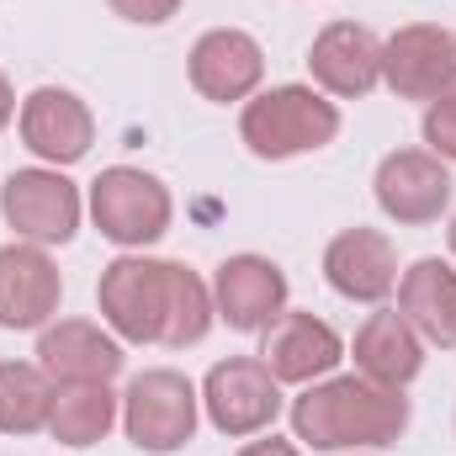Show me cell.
I'll return each instance as SVG.
<instances>
[{
	"label": "cell",
	"mask_w": 456,
	"mask_h": 456,
	"mask_svg": "<svg viewBox=\"0 0 456 456\" xmlns=\"http://www.w3.org/2000/svg\"><path fill=\"white\" fill-rule=\"evenodd\" d=\"M96 308L102 324L122 345H165V350H191L208 340L218 324L213 287L181 265V260H154L143 249H122L96 281Z\"/></svg>",
	"instance_id": "6da1fadb"
},
{
	"label": "cell",
	"mask_w": 456,
	"mask_h": 456,
	"mask_svg": "<svg viewBox=\"0 0 456 456\" xmlns=\"http://www.w3.org/2000/svg\"><path fill=\"white\" fill-rule=\"evenodd\" d=\"M409 419L403 387H382L361 371L308 382L292 398V441L308 452H382L403 441Z\"/></svg>",
	"instance_id": "7a4b0ae2"
},
{
	"label": "cell",
	"mask_w": 456,
	"mask_h": 456,
	"mask_svg": "<svg viewBox=\"0 0 456 456\" xmlns=\"http://www.w3.org/2000/svg\"><path fill=\"white\" fill-rule=\"evenodd\" d=\"M335 138H340V107L319 86H271L239 107V143L271 165L319 154Z\"/></svg>",
	"instance_id": "3957f363"
},
{
	"label": "cell",
	"mask_w": 456,
	"mask_h": 456,
	"mask_svg": "<svg viewBox=\"0 0 456 456\" xmlns=\"http://www.w3.org/2000/svg\"><path fill=\"white\" fill-rule=\"evenodd\" d=\"M86 213H91L96 233L112 239L117 249H149L175 224V197L159 175H149L138 165H107L91 181Z\"/></svg>",
	"instance_id": "277c9868"
},
{
	"label": "cell",
	"mask_w": 456,
	"mask_h": 456,
	"mask_svg": "<svg viewBox=\"0 0 456 456\" xmlns=\"http://www.w3.org/2000/svg\"><path fill=\"white\" fill-rule=\"evenodd\" d=\"M202 387L175 366H149L122 393V430L143 456H170L197 436Z\"/></svg>",
	"instance_id": "5b68a950"
},
{
	"label": "cell",
	"mask_w": 456,
	"mask_h": 456,
	"mask_svg": "<svg viewBox=\"0 0 456 456\" xmlns=\"http://www.w3.org/2000/svg\"><path fill=\"white\" fill-rule=\"evenodd\" d=\"M0 218L16 239L27 244H69L80 233V218H86V197L80 186L53 170V165H27V170H11L5 186H0Z\"/></svg>",
	"instance_id": "8992f818"
},
{
	"label": "cell",
	"mask_w": 456,
	"mask_h": 456,
	"mask_svg": "<svg viewBox=\"0 0 456 456\" xmlns=\"http://www.w3.org/2000/svg\"><path fill=\"white\" fill-rule=\"evenodd\" d=\"M202 409L228 441H255L281 414V382L260 355H228L202 377Z\"/></svg>",
	"instance_id": "52a82bcc"
},
{
	"label": "cell",
	"mask_w": 456,
	"mask_h": 456,
	"mask_svg": "<svg viewBox=\"0 0 456 456\" xmlns=\"http://www.w3.org/2000/svg\"><path fill=\"white\" fill-rule=\"evenodd\" d=\"M452 165L436 159L430 149H393V154H382V165L371 175V197H377L382 218L403 228L441 224V213L452 208Z\"/></svg>",
	"instance_id": "ba28073f"
},
{
	"label": "cell",
	"mask_w": 456,
	"mask_h": 456,
	"mask_svg": "<svg viewBox=\"0 0 456 456\" xmlns=\"http://www.w3.org/2000/svg\"><path fill=\"white\" fill-rule=\"evenodd\" d=\"M213 308H218V319H224L228 330H239V335H265L281 314H287V271L271 260V255H255V249H244V255H228L224 265L213 271Z\"/></svg>",
	"instance_id": "9c48e42d"
},
{
	"label": "cell",
	"mask_w": 456,
	"mask_h": 456,
	"mask_svg": "<svg viewBox=\"0 0 456 456\" xmlns=\"http://www.w3.org/2000/svg\"><path fill=\"white\" fill-rule=\"evenodd\" d=\"M16 133L21 143L37 154V165H53V170H69L91 154L96 143V117L91 107L64 91V86H37L21 96V112H16Z\"/></svg>",
	"instance_id": "30bf717a"
},
{
	"label": "cell",
	"mask_w": 456,
	"mask_h": 456,
	"mask_svg": "<svg viewBox=\"0 0 456 456\" xmlns=\"http://www.w3.org/2000/svg\"><path fill=\"white\" fill-rule=\"evenodd\" d=\"M186 80H191V91L202 96V102H213V107H244L255 91H260V80H265V48H260V37H249L244 27H213V32H202L197 43H191V53H186Z\"/></svg>",
	"instance_id": "8fae6325"
},
{
	"label": "cell",
	"mask_w": 456,
	"mask_h": 456,
	"mask_svg": "<svg viewBox=\"0 0 456 456\" xmlns=\"http://www.w3.org/2000/svg\"><path fill=\"white\" fill-rule=\"evenodd\" d=\"M456 69V32L441 21H409L382 37V86L398 102H436Z\"/></svg>",
	"instance_id": "7c38bea8"
},
{
	"label": "cell",
	"mask_w": 456,
	"mask_h": 456,
	"mask_svg": "<svg viewBox=\"0 0 456 456\" xmlns=\"http://www.w3.org/2000/svg\"><path fill=\"white\" fill-rule=\"evenodd\" d=\"M64 303V276L43 244H0V330H48Z\"/></svg>",
	"instance_id": "4fadbf2b"
},
{
	"label": "cell",
	"mask_w": 456,
	"mask_h": 456,
	"mask_svg": "<svg viewBox=\"0 0 456 456\" xmlns=\"http://www.w3.org/2000/svg\"><path fill=\"white\" fill-rule=\"evenodd\" d=\"M260 361L271 366V377L281 387H308V382L335 377V366L345 361V340L330 319L303 314V308H287L260 335Z\"/></svg>",
	"instance_id": "5bb4252c"
},
{
	"label": "cell",
	"mask_w": 456,
	"mask_h": 456,
	"mask_svg": "<svg viewBox=\"0 0 456 456\" xmlns=\"http://www.w3.org/2000/svg\"><path fill=\"white\" fill-rule=\"evenodd\" d=\"M398 244L382 228H340L324 249V281L340 292L345 303H371L382 308L398 292Z\"/></svg>",
	"instance_id": "9a60e30c"
},
{
	"label": "cell",
	"mask_w": 456,
	"mask_h": 456,
	"mask_svg": "<svg viewBox=\"0 0 456 456\" xmlns=\"http://www.w3.org/2000/svg\"><path fill=\"white\" fill-rule=\"evenodd\" d=\"M308 75L330 102H361L382 86V37L361 21H330L308 48Z\"/></svg>",
	"instance_id": "2e32d148"
},
{
	"label": "cell",
	"mask_w": 456,
	"mask_h": 456,
	"mask_svg": "<svg viewBox=\"0 0 456 456\" xmlns=\"http://www.w3.org/2000/svg\"><path fill=\"white\" fill-rule=\"evenodd\" d=\"M122 340L91 319H53L37 330V366L53 382H112L122 371Z\"/></svg>",
	"instance_id": "e0dca14e"
},
{
	"label": "cell",
	"mask_w": 456,
	"mask_h": 456,
	"mask_svg": "<svg viewBox=\"0 0 456 456\" xmlns=\"http://www.w3.org/2000/svg\"><path fill=\"white\" fill-rule=\"evenodd\" d=\"M350 361L361 377L382 382V387H409L419 371H425V340L414 335V324L398 314V308H377L366 314V324L355 330L350 340Z\"/></svg>",
	"instance_id": "ac0fdd59"
},
{
	"label": "cell",
	"mask_w": 456,
	"mask_h": 456,
	"mask_svg": "<svg viewBox=\"0 0 456 456\" xmlns=\"http://www.w3.org/2000/svg\"><path fill=\"white\" fill-rule=\"evenodd\" d=\"M398 314L414 324L425 345L456 350V265L441 255L414 260L398 276Z\"/></svg>",
	"instance_id": "d6986e66"
},
{
	"label": "cell",
	"mask_w": 456,
	"mask_h": 456,
	"mask_svg": "<svg viewBox=\"0 0 456 456\" xmlns=\"http://www.w3.org/2000/svg\"><path fill=\"white\" fill-rule=\"evenodd\" d=\"M122 419V398L112 382H53V409H48V436L69 452L102 446Z\"/></svg>",
	"instance_id": "ffe728a7"
},
{
	"label": "cell",
	"mask_w": 456,
	"mask_h": 456,
	"mask_svg": "<svg viewBox=\"0 0 456 456\" xmlns=\"http://www.w3.org/2000/svg\"><path fill=\"white\" fill-rule=\"evenodd\" d=\"M53 377L37 361H0V436H37L48 430Z\"/></svg>",
	"instance_id": "44dd1931"
},
{
	"label": "cell",
	"mask_w": 456,
	"mask_h": 456,
	"mask_svg": "<svg viewBox=\"0 0 456 456\" xmlns=\"http://www.w3.org/2000/svg\"><path fill=\"white\" fill-rule=\"evenodd\" d=\"M425 149L436 159L456 165V102H446V96H436L425 107Z\"/></svg>",
	"instance_id": "7402d4cb"
},
{
	"label": "cell",
	"mask_w": 456,
	"mask_h": 456,
	"mask_svg": "<svg viewBox=\"0 0 456 456\" xmlns=\"http://www.w3.org/2000/svg\"><path fill=\"white\" fill-rule=\"evenodd\" d=\"M107 5H112V16L133 21V27H165L186 0H107Z\"/></svg>",
	"instance_id": "603a6c76"
},
{
	"label": "cell",
	"mask_w": 456,
	"mask_h": 456,
	"mask_svg": "<svg viewBox=\"0 0 456 456\" xmlns=\"http://www.w3.org/2000/svg\"><path fill=\"white\" fill-rule=\"evenodd\" d=\"M239 456H303V446H297V441H281V436H271V430H265V436H255Z\"/></svg>",
	"instance_id": "cb8c5ba5"
},
{
	"label": "cell",
	"mask_w": 456,
	"mask_h": 456,
	"mask_svg": "<svg viewBox=\"0 0 456 456\" xmlns=\"http://www.w3.org/2000/svg\"><path fill=\"white\" fill-rule=\"evenodd\" d=\"M16 112H21V107H16V91H11V80H5V69H0V133L16 122Z\"/></svg>",
	"instance_id": "d4e9b609"
},
{
	"label": "cell",
	"mask_w": 456,
	"mask_h": 456,
	"mask_svg": "<svg viewBox=\"0 0 456 456\" xmlns=\"http://www.w3.org/2000/svg\"><path fill=\"white\" fill-rule=\"evenodd\" d=\"M446 102H456V69H452V80H446V91H441Z\"/></svg>",
	"instance_id": "484cf974"
},
{
	"label": "cell",
	"mask_w": 456,
	"mask_h": 456,
	"mask_svg": "<svg viewBox=\"0 0 456 456\" xmlns=\"http://www.w3.org/2000/svg\"><path fill=\"white\" fill-rule=\"evenodd\" d=\"M452 260H456V218H452Z\"/></svg>",
	"instance_id": "4316f807"
},
{
	"label": "cell",
	"mask_w": 456,
	"mask_h": 456,
	"mask_svg": "<svg viewBox=\"0 0 456 456\" xmlns=\"http://www.w3.org/2000/svg\"><path fill=\"white\" fill-rule=\"evenodd\" d=\"M350 456H371V452H350Z\"/></svg>",
	"instance_id": "83f0119b"
}]
</instances>
